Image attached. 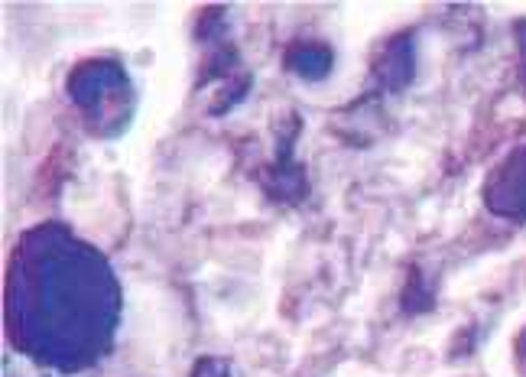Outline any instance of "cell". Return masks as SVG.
Returning <instances> with one entry per match:
<instances>
[{
  "label": "cell",
  "mask_w": 526,
  "mask_h": 377,
  "mask_svg": "<svg viewBox=\"0 0 526 377\" xmlns=\"http://www.w3.org/2000/svg\"><path fill=\"white\" fill-rule=\"evenodd\" d=\"M10 335L27 355L78 368L101 355L117 319L104 260L59 231H33L10 276Z\"/></svg>",
  "instance_id": "1"
},
{
  "label": "cell",
  "mask_w": 526,
  "mask_h": 377,
  "mask_svg": "<svg viewBox=\"0 0 526 377\" xmlns=\"http://www.w3.org/2000/svg\"><path fill=\"white\" fill-rule=\"evenodd\" d=\"M121 91H127V78L114 62H85L75 75L68 78V94L85 111L98 108V114H101L104 104L121 98Z\"/></svg>",
  "instance_id": "2"
},
{
  "label": "cell",
  "mask_w": 526,
  "mask_h": 377,
  "mask_svg": "<svg viewBox=\"0 0 526 377\" xmlns=\"http://www.w3.org/2000/svg\"><path fill=\"white\" fill-rule=\"evenodd\" d=\"M484 192L490 208L500 215H526V150L510 156Z\"/></svg>",
  "instance_id": "3"
},
{
  "label": "cell",
  "mask_w": 526,
  "mask_h": 377,
  "mask_svg": "<svg viewBox=\"0 0 526 377\" xmlns=\"http://www.w3.org/2000/svg\"><path fill=\"white\" fill-rule=\"evenodd\" d=\"M292 68L306 78H322L331 68V52L325 46H299L290 52Z\"/></svg>",
  "instance_id": "4"
},
{
  "label": "cell",
  "mask_w": 526,
  "mask_h": 377,
  "mask_svg": "<svg viewBox=\"0 0 526 377\" xmlns=\"http://www.w3.org/2000/svg\"><path fill=\"white\" fill-rule=\"evenodd\" d=\"M192 377H227V364L218 358H205V361H198V368Z\"/></svg>",
  "instance_id": "5"
}]
</instances>
